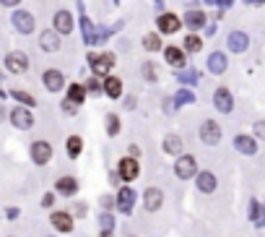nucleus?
Instances as JSON below:
<instances>
[{
    "label": "nucleus",
    "instance_id": "1",
    "mask_svg": "<svg viewBox=\"0 0 265 237\" xmlns=\"http://www.w3.org/2000/svg\"><path fill=\"white\" fill-rule=\"evenodd\" d=\"M89 65H91V70H94V76H107L109 68L115 65V55H112V52L89 55Z\"/></svg>",
    "mask_w": 265,
    "mask_h": 237
},
{
    "label": "nucleus",
    "instance_id": "2",
    "mask_svg": "<svg viewBox=\"0 0 265 237\" xmlns=\"http://www.w3.org/2000/svg\"><path fill=\"white\" fill-rule=\"evenodd\" d=\"M198 133H200V141L208 143V146H216L218 141H221V136H224V133H221V125H218L216 120H203Z\"/></svg>",
    "mask_w": 265,
    "mask_h": 237
},
{
    "label": "nucleus",
    "instance_id": "3",
    "mask_svg": "<svg viewBox=\"0 0 265 237\" xmlns=\"http://www.w3.org/2000/svg\"><path fill=\"white\" fill-rule=\"evenodd\" d=\"M11 24L16 26V32L24 34V37H26V34H31V32H34V26H37L34 16H31L29 11H16L13 16H11Z\"/></svg>",
    "mask_w": 265,
    "mask_h": 237
},
{
    "label": "nucleus",
    "instance_id": "4",
    "mask_svg": "<svg viewBox=\"0 0 265 237\" xmlns=\"http://www.w3.org/2000/svg\"><path fill=\"white\" fill-rule=\"evenodd\" d=\"M117 175H120V180L133 183L135 177L140 175V165H138V159H133V156H122V159H120V165H117Z\"/></svg>",
    "mask_w": 265,
    "mask_h": 237
},
{
    "label": "nucleus",
    "instance_id": "5",
    "mask_svg": "<svg viewBox=\"0 0 265 237\" xmlns=\"http://www.w3.org/2000/svg\"><path fill=\"white\" fill-rule=\"evenodd\" d=\"M198 167H195V156L190 154H180L177 165H174V175L180 177V180H190V177H195Z\"/></svg>",
    "mask_w": 265,
    "mask_h": 237
},
{
    "label": "nucleus",
    "instance_id": "6",
    "mask_svg": "<svg viewBox=\"0 0 265 237\" xmlns=\"http://www.w3.org/2000/svg\"><path fill=\"white\" fill-rule=\"evenodd\" d=\"M156 26H159V37L161 34H174V32H180L182 19L177 13H161V16L156 19Z\"/></svg>",
    "mask_w": 265,
    "mask_h": 237
},
{
    "label": "nucleus",
    "instance_id": "7",
    "mask_svg": "<svg viewBox=\"0 0 265 237\" xmlns=\"http://www.w3.org/2000/svg\"><path fill=\"white\" fill-rule=\"evenodd\" d=\"M213 105H216L218 112H224V115H229L234 110V97H231V92L226 86H218L213 92Z\"/></svg>",
    "mask_w": 265,
    "mask_h": 237
},
{
    "label": "nucleus",
    "instance_id": "8",
    "mask_svg": "<svg viewBox=\"0 0 265 237\" xmlns=\"http://www.w3.org/2000/svg\"><path fill=\"white\" fill-rule=\"evenodd\" d=\"M31 159H34V165H47V162L52 159V146L47 141H34L31 143Z\"/></svg>",
    "mask_w": 265,
    "mask_h": 237
},
{
    "label": "nucleus",
    "instance_id": "9",
    "mask_svg": "<svg viewBox=\"0 0 265 237\" xmlns=\"http://www.w3.org/2000/svg\"><path fill=\"white\" fill-rule=\"evenodd\" d=\"M8 117H11V123L19 128V130H29L31 125H34V117H31V112L26 107H13Z\"/></svg>",
    "mask_w": 265,
    "mask_h": 237
},
{
    "label": "nucleus",
    "instance_id": "10",
    "mask_svg": "<svg viewBox=\"0 0 265 237\" xmlns=\"http://www.w3.org/2000/svg\"><path fill=\"white\" fill-rule=\"evenodd\" d=\"M52 26H55L52 29L55 34H70L73 32V16L68 11H57L55 19H52Z\"/></svg>",
    "mask_w": 265,
    "mask_h": 237
},
{
    "label": "nucleus",
    "instance_id": "11",
    "mask_svg": "<svg viewBox=\"0 0 265 237\" xmlns=\"http://www.w3.org/2000/svg\"><path fill=\"white\" fill-rule=\"evenodd\" d=\"M6 68L11 70V73H16V76H19V73H24L26 68H29V60H26V55L24 52H11L8 57H6Z\"/></svg>",
    "mask_w": 265,
    "mask_h": 237
},
{
    "label": "nucleus",
    "instance_id": "12",
    "mask_svg": "<svg viewBox=\"0 0 265 237\" xmlns=\"http://www.w3.org/2000/svg\"><path fill=\"white\" fill-rule=\"evenodd\" d=\"M161 203H164V193H161L159 188H148L146 193H143V206H146V211H159Z\"/></svg>",
    "mask_w": 265,
    "mask_h": 237
},
{
    "label": "nucleus",
    "instance_id": "13",
    "mask_svg": "<svg viewBox=\"0 0 265 237\" xmlns=\"http://www.w3.org/2000/svg\"><path fill=\"white\" fill-rule=\"evenodd\" d=\"M39 47L44 52H57L60 50V34H55L52 29H47V32L39 34Z\"/></svg>",
    "mask_w": 265,
    "mask_h": 237
},
{
    "label": "nucleus",
    "instance_id": "14",
    "mask_svg": "<svg viewBox=\"0 0 265 237\" xmlns=\"http://www.w3.org/2000/svg\"><path fill=\"white\" fill-rule=\"evenodd\" d=\"M44 86L50 89V92H60L62 86H65V76L57 70V68H50V70H44Z\"/></svg>",
    "mask_w": 265,
    "mask_h": 237
},
{
    "label": "nucleus",
    "instance_id": "15",
    "mask_svg": "<svg viewBox=\"0 0 265 237\" xmlns=\"http://www.w3.org/2000/svg\"><path fill=\"white\" fill-rule=\"evenodd\" d=\"M226 68H229V60H226V55H224V52H218V50H216V52L208 55V70H211V73L221 76Z\"/></svg>",
    "mask_w": 265,
    "mask_h": 237
},
{
    "label": "nucleus",
    "instance_id": "16",
    "mask_svg": "<svg viewBox=\"0 0 265 237\" xmlns=\"http://www.w3.org/2000/svg\"><path fill=\"white\" fill-rule=\"evenodd\" d=\"M164 57H166V63H169V65H174V68H185V63H187L185 50L174 47V44H169V47L164 50Z\"/></svg>",
    "mask_w": 265,
    "mask_h": 237
},
{
    "label": "nucleus",
    "instance_id": "17",
    "mask_svg": "<svg viewBox=\"0 0 265 237\" xmlns=\"http://www.w3.org/2000/svg\"><path fill=\"white\" fill-rule=\"evenodd\" d=\"M50 221H52V227H55L57 232H70V229H73V219H70L68 211H55V214L50 216Z\"/></svg>",
    "mask_w": 265,
    "mask_h": 237
},
{
    "label": "nucleus",
    "instance_id": "18",
    "mask_svg": "<svg viewBox=\"0 0 265 237\" xmlns=\"http://www.w3.org/2000/svg\"><path fill=\"white\" fill-rule=\"evenodd\" d=\"M234 146L242 151V154H247V156H252L255 151H257V143H255V138L252 136H244V133H239L237 138H234Z\"/></svg>",
    "mask_w": 265,
    "mask_h": 237
},
{
    "label": "nucleus",
    "instance_id": "19",
    "mask_svg": "<svg viewBox=\"0 0 265 237\" xmlns=\"http://www.w3.org/2000/svg\"><path fill=\"white\" fill-rule=\"evenodd\" d=\"M249 47V37L244 32H231L229 34V50L231 52H244Z\"/></svg>",
    "mask_w": 265,
    "mask_h": 237
},
{
    "label": "nucleus",
    "instance_id": "20",
    "mask_svg": "<svg viewBox=\"0 0 265 237\" xmlns=\"http://www.w3.org/2000/svg\"><path fill=\"white\" fill-rule=\"evenodd\" d=\"M102 89H104V94L109 99H120L122 97V81L117 76H107V81L102 84Z\"/></svg>",
    "mask_w": 265,
    "mask_h": 237
},
{
    "label": "nucleus",
    "instance_id": "21",
    "mask_svg": "<svg viewBox=\"0 0 265 237\" xmlns=\"http://www.w3.org/2000/svg\"><path fill=\"white\" fill-rule=\"evenodd\" d=\"M198 175V190L200 193H213L216 190V175L213 172H195Z\"/></svg>",
    "mask_w": 265,
    "mask_h": 237
},
{
    "label": "nucleus",
    "instance_id": "22",
    "mask_svg": "<svg viewBox=\"0 0 265 237\" xmlns=\"http://www.w3.org/2000/svg\"><path fill=\"white\" fill-rule=\"evenodd\" d=\"M185 24L193 29V32H198V29L206 26V13L203 11H187L185 13Z\"/></svg>",
    "mask_w": 265,
    "mask_h": 237
},
{
    "label": "nucleus",
    "instance_id": "23",
    "mask_svg": "<svg viewBox=\"0 0 265 237\" xmlns=\"http://www.w3.org/2000/svg\"><path fill=\"white\" fill-rule=\"evenodd\" d=\"M68 102H73V105L78 107V105H83L86 102V89H83V84H70L68 86V97H65Z\"/></svg>",
    "mask_w": 265,
    "mask_h": 237
},
{
    "label": "nucleus",
    "instance_id": "24",
    "mask_svg": "<svg viewBox=\"0 0 265 237\" xmlns=\"http://www.w3.org/2000/svg\"><path fill=\"white\" fill-rule=\"evenodd\" d=\"M75 190H78V180H75V177L65 175V177H60V180H57V193H62V196H73Z\"/></svg>",
    "mask_w": 265,
    "mask_h": 237
},
{
    "label": "nucleus",
    "instance_id": "25",
    "mask_svg": "<svg viewBox=\"0 0 265 237\" xmlns=\"http://www.w3.org/2000/svg\"><path fill=\"white\" fill-rule=\"evenodd\" d=\"M182 149H185V141H182L180 136H166V138H164V151H166V154L180 156Z\"/></svg>",
    "mask_w": 265,
    "mask_h": 237
},
{
    "label": "nucleus",
    "instance_id": "26",
    "mask_svg": "<svg viewBox=\"0 0 265 237\" xmlns=\"http://www.w3.org/2000/svg\"><path fill=\"white\" fill-rule=\"evenodd\" d=\"M117 201H120V209H122V211H130V206H133V201H135V193H133L130 188H120Z\"/></svg>",
    "mask_w": 265,
    "mask_h": 237
},
{
    "label": "nucleus",
    "instance_id": "27",
    "mask_svg": "<svg viewBox=\"0 0 265 237\" xmlns=\"http://www.w3.org/2000/svg\"><path fill=\"white\" fill-rule=\"evenodd\" d=\"M65 149H68V156H70V159H78V156H81V151H83V141L78 138V136H70Z\"/></svg>",
    "mask_w": 265,
    "mask_h": 237
},
{
    "label": "nucleus",
    "instance_id": "28",
    "mask_svg": "<svg viewBox=\"0 0 265 237\" xmlns=\"http://www.w3.org/2000/svg\"><path fill=\"white\" fill-rule=\"evenodd\" d=\"M140 73L146 76V81H159V76H161V68L156 65V63H143Z\"/></svg>",
    "mask_w": 265,
    "mask_h": 237
},
{
    "label": "nucleus",
    "instance_id": "29",
    "mask_svg": "<svg viewBox=\"0 0 265 237\" xmlns=\"http://www.w3.org/2000/svg\"><path fill=\"white\" fill-rule=\"evenodd\" d=\"M120 128H122L120 115H117V112H109V115H107V133H109V136H117Z\"/></svg>",
    "mask_w": 265,
    "mask_h": 237
},
{
    "label": "nucleus",
    "instance_id": "30",
    "mask_svg": "<svg viewBox=\"0 0 265 237\" xmlns=\"http://www.w3.org/2000/svg\"><path fill=\"white\" fill-rule=\"evenodd\" d=\"M11 97H13L16 102H21V105H24L26 110H29V107H34V105H37V97H31L29 92H21V89H19V92H13Z\"/></svg>",
    "mask_w": 265,
    "mask_h": 237
},
{
    "label": "nucleus",
    "instance_id": "31",
    "mask_svg": "<svg viewBox=\"0 0 265 237\" xmlns=\"http://www.w3.org/2000/svg\"><path fill=\"white\" fill-rule=\"evenodd\" d=\"M143 47H146L148 52H159V50H161V37H159V34H146V37H143Z\"/></svg>",
    "mask_w": 265,
    "mask_h": 237
},
{
    "label": "nucleus",
    "instance_id": "32",
    "mask_svg": "<svg viewBox=\"0 0 265 237\" xmlns=\"http://www.w3.org/2000/svg\"><path fill=\"white\" fill-rule=\"evenodd\" d=\"M185 50H187V52H200V50H203V39H200L198 34H190V37L185 39Z\"/></svg>",
    "mask_w": 265,
    "mask_h": 237
},
{
    "label": "nucleus",
    "instance_id": "33",
    "mask_svg": "<svg viewBox=\"0 0 265 237\" xmlns=\"http://www.w3.org/2000/svg\"><path fill=\"white\" fill-rule=\"evenodd\" d=\"M81 26H83V39L91 44L94 39H97V37H94V26H91V21H89V19H81Z\"/></svg>",
    "mask_w": 265,
    "mask_h": 237
},
{
    "label": "nucleus",
    "instance_id": "34",
    "mask_svg": "<svg viewBox=\"0 0 265 237\" xmlns=\"http://www.w3.org/2000/svg\"><path fill=\"white\" fill-rule=\"evenodd\" d=\"M83 89H86V94H99L102 92V84H99V78H89L83 84Z\"/></svg>",
    "mask_w": 265,
    "mask_h": 237
},
{
    "label": "nucleus",
    "instance_id": "35",
    "mask_svg": "<svg viewBox=\"0 0 265 237\" xmlns=\"http://www.w3.org/2000/svg\"><path fill=\"white\" fill-rule=\"evenodd\" d=\"M99 221H102L104 232H112V227H115V219H112V214H102V216H99Z\"/></svg>",
    "mask_w": 265,
    "mask_h": 237
},
{
    "label": "nucleus",
    "instance_id": "36",
    "mask_svg": "<svg viewBox=\"0 0 265 237\" xmlns=\"http://www.w3.org/2000/svg\"><path fill=\"white\" fill-rule=\"evenodd\" d=\"M190 102H195L193 92H185V89H182V92L177 94V105H190Z\"/></svg>",
    "mask_w": 265,
    "mask_h": 237
},
{
    "label": "nucleus",
    "instance_id": "37",
    "mask_svg": "<svg viewBox=\"0 0 265 237\" xmlns=\"http://www.w3.org/2000/svg\"><path fill=\"white\" fill-rule=\"evenodd\" d=\"M252 219H255V224H260V201H252Z\"/></svg>",
    "mask_w": 265,
    "mask_h": 237
},
{
    "label": "nucleus",
    "instance_id": "38",
    "mask_svg": "<svg viewBox=\"0 0 265 237\" xmlns=\"http://www.w3.org/2000/svg\"><path fill=\"white\" fill-rule=\"evenodd\" d=\"M62 110H65L68 115H75L78 112V107L73 105V102H68V99H62Z\"/></svg>",
    "mask_w": 265,
    "mask_h": 237
},
{
    "label": "nucleus",
    "instance_id": "39",
    "mask_svg": "<svg viewBox=\"0 0 265 237\" xmlns=\"http://www.w3.org/2000/svg\"><path fill=\"white\" fill-rule=\"evenodd\" d=\"M99 203L104 206V209H112V206H115V198H112V196H102Z\"/></svg>",
    "mask_w": 265,
    "mask_h": 237
},
{
    "label": "nucleus",
    "instance_id": "40",
    "mask_svg": "<svg viewBox=\"0 0 265 237\" xmlns=\"http://www.w3.org/2000/svg\"><path fill=\"white\" fill-rule=\"evenodd\" d=\"M265 136V123L260 120V123H255V138H262Z\"/></svg>",
    "mask_w": 265,
    "mask_h": 237
},
{
    "label": "nucleus",
    "instance_id": "41",
    "mask_svg": "<svg viewBox=\"0 0 265 237\" xmlns=\"http://www.w3.org/2000/svg\"><path fill=\"white\" fill-rule=\"evenodd\" d=\"M52 203H55V193H47V196L42 198V206H47V209H50Z\"/></svg>",
    "mask_w": 265,
    "mask_h": 237
},
{
    "label": "nucleus",
    "instance_id": "42",
    "mask_svg": "<svg viewBox=\"0 0 265 237\" xmlns=\"http://www.w3.org/2000/svg\"><path fill=\"white\" fill-rule=\"evenodd\" d=\"M0 6H6V8H16V6H19V0H0Z\"/></svg>",
    "mask_w": 265,
    "mask_h": 237
},
{
    "label": "nucleus",
    "instance_id": "43",
    "mask_svg": "<svg viewBox=\"0 0 265 237\" xmlns=\"http://www.w3.org/2000/svg\"><path fill=\"white\" fill-rule=\"evenodd\" d=\"M75 214L83 216V214H86V206H83V203H75Z\"/></svg>",
    "mask_w": 265,
    "mask_h": 237
},
{
    "label": "nucleus",
    "instance_id": "44",
    "mask_svg": "<svg viewBox=\"0 0 265 237\" xmlns=\"http://www.w3.org/2000/svg\"><path fill=\"white\" fill-rule=\"evenodd\" d=\"M208 3H218V6H224V8H229V6H231V0H208Z\"/></svg>",
    "mask_w": 265,
    "mask_h": 237
},
{
    "label": "nucleus",
    "instance_id": "45",
    "mask_svg": "<svg viewBox=\"0 0 265 237\" xmlns=\"http://www.w3.org/2000/svg\"><path fill=\"white\" fill-rule=\"evenodd\" d=\"M6 216H8V219H16V216H19V209H8Z\"/></svg>",
    "mask_w": 265,
    "mask_h": 237
},
{
    "label": "nucleus",
    "instance_id": "46",
    "mask_svg": "<svg viewBox=\"0 0 265 237\" xmlns=\"http://www.w3.org/2000/svg\"><path fill=\"white\" fill-rule=\"evenodd\" d=\"M138 154H140V149H138V146H130V156H133V159H135V156H138Z\"/></svg>",
    "mask_w": 265,
    "mask_h": 237
},
{
    "label": "nucleus",
    "instance_id": "47",
    "mask_svg": "<svg viewBox=\"0 0 265 237\" xmlns=\"http://www.w3.org/2000/svg\"><path fill=\"white\" fill-rule=\"evenodd\" d=\"M244 3H249V6H262L265 0H244Z\"/></svg>",
    "mask_w": 265,
    "mask_h": 237
},
{
    "label": "nucleus",
    "instance_id": "48",
    "mask_svg": "<svg viewBox=\"0 0 265 237\" xmlns=\"http://www.w3.org/2000/svg\"><path fill=\"white\" fill-rule=\"evenodd\" d=\"M3 117H6V110H3V105H0V120H3Z\"/></svg>",
    "mask_w": 265,
    "mask_h": 237
},
{
    "label": "nucleus",
    "instance_id": "49",
    "mask_svg": "<svg viewBox=\"0 0 265 237\" xmlns=\"http://www.w3.org/2000/svg\"><path fill=\"white\" fill-rule=\"evenodd\" d=\"M102 237H112V232H104V234H102Z\"/></svg>",
    "mask_w": 265,
    "mask_h": 237
},
{
    "label": "nucleus",
    "instance_id": "50",
    "mask_svg": "<svg viewBox=\"0 0 265 237\" xmlns=\"http://www.w3.org/2000/svg\"><path fill=\"white\" fill-rule=\"evenodd\" d=\"M117 3H120V0H117Z\"/></svg>",
    "mask_w": 265,
    "mask_h": 237
}]
</instances>
